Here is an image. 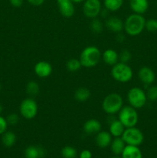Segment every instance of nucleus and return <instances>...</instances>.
<instances>
[{"instance_id": "obj_14", "label": "nucleus", "mask_w": 157, "mask_h": 158, "mask_svg": "<svg viewBox=\"0 0 157 158\" xmlns=\"http://www.w3.org/2000/svg\"><path fill=\"white\" fill-rule=\"evenodd\" d=\"M112 140V136L109 131H100L95 134V141L97 146L100 148H106L110 146Z\"/></svg>"}, {"instance_id": "obj_2", "label": "nucleus", "mask_w": 157, "mask_h": 158, "mask_svg": "<svg viewBox=\"0 0 157 158\" xmlns=\"http://www.w3.org/2000/svg\"><path fill=\"white\" fill-rule=\"evenodd\" d=\"M102 60V52L95 46H89L82 50L79 60L82 66L85 68H92L96 66Z\"/></svg>"}, {"instance_id": "obj_5", "label": "nucleus", "mask_w": 157, "mask_h": 158, "mask_svg": "<svg viewBox=\"0 0 157 158\" xmlns=\"http://www.w3.org/2000/svg\"><path fill=\"white\" fill-rule=\"evenodd\" d=\"M118 120L126 128L136 127L139 121V114L137 110L130 105L123 106L118 113Z\"/></svg>"}, {"instance_id": "obj_17", "label": "nucleus", "mask_w": 157, "mask_h": 158, "mask_svg": "<svg viewBox=\"0 0 157 158\" xmlns=\"http://www.w3.org/2000/svg\"><path fill=\"white\" fill-rule=\"evenodd\" d=\"M125 127L123 123L117 119H112L109 123V132L112 137H120L124 132Z\"/></svg>"}, {"instance_id": "obj_27", "label": "nucleus", "mask_w": 157, "mask_h": 158, "mask_svg": "<svg viewBox=\"0 0 157 158\" xmlns=\"http://www.w3.org/2000/svg\"><path fill=\"white\" fill-rule=\"evenodd\" d=\"M91 31L95 34H99L103 32V28H104V25L103 24L102 21L99 19L95 18L92 19L90 22V25H89Z\"/></svg>"}, {"instance_id": "obj_42", "label": "nucleus", "mask_w": 157, "mask_h": 158, "mask_svg": "<svg viewBox=\"0 0 157 158\" xmlns=\"http://www.w3.org/2000/svg\"><path fill=\"white\" fill-rule=\"evenodd\" d=\"M1 89H2V85H1V83H0V91H1Z\"/></svg>"}, {"instance_id": "obj_31", "label": "nucleus", "mask_w": 157, "mask_h": 158, "mask_svg": "<svg viewBox=\"0 0 157 158\" xmlns=\"http://www.w3.org/2000/svg\"><path fill=\"white\" fill-rule=\"evenodd\" d=\"M145 29L151 32H156L157 31V19H150L146 21Z\"/></svg>"}, {"instance_id": "obj_24", "label": "nucleus", "mask_w": 157, "mask_h": 158, "mask_svg": "<svg viewBox=\"0 0 157 158\" xmlns=\"http://www.w3.org/2000/svg\"><path fill=\"white\" fill-rule=\"evenodd\" d=\"M123 3L124 0H104L103 2L104 8L112 12L119 10L123 7Z\"/></svg>"}, {"instance_id": "obj_39", "label": "nucleus", "mask_w": 157, "mask_h": 158, "mask_svg": "<svg viewBox=\"0 0 157 158\" xmlns=\"http://www.w3.org/2000/svg\"><path fill=\"white\" fill-rule=\"evenodd\" d=\"M71 1L75 4V3H83L86 0H71Z\"/></svg>"}, {"instance_id": "obj_3", "label": "nucleus", "mask_w": 157, "mask_h": 158, "mask_svg": "<svg viewBox=\"0 0 157 158\" xmlns=\"http://www.w3.org/2000/svg\"><path fill=\"white\" fill-rule=\"evenodd\" d=\"M123 106V99L117 93H111L103 99L102 109L108 115H115L119 112Z\"/></svg>"}, {"instance_id": "obj_1", "label": "nucleus", "mask_w": 157, "mask_h": 158, "mask_svg": "<svg viewBox=\"0 0 157 158\" xmlns=\"http://www.w3.org/2000/svg\"><path fill=\"white\" fill-rule=\"evenodd\" d=\"M146 19L143 15L132 13L126 17L124 21V31L130 36H136L145 29Z\"/></svg>"}, {"instance_id": "obj_20", "label": "nucleus", "mask_w": 157, "mask_h": 158, "mask_svg": "<svg viewBox=\"0 0 157 158\" xmlns=\"http://www.w3.org/2000/svg\"><path fill=\"white\" fill-rule=\"evenodd\" d=\"M24 155L26 158H43L46 155V151L41 147L32 145L26 148Z\"/></svg>"}, {"instance_id": "obj_22", "label": "nucleus", "mask_w": 157, "mask_h": 158, "mask_svg": "<svg viewBox=\"0 0 157 158\" xmlns=\"http://www.w3.org/2000/svg\"><path fill=\"white\" fill-rule=\"evenodd\" d=\"M91 92L88 88L79 87L74 93V98L78 102H86L90 98Z\"/></svg>"}, {"instance_id": "obj_32", "label": "nucleus", "mask_w": 157, "mask_h": 158, "mask_svg": "<svg viewBox=\"0 0 157 158\" xmlns=\"http://www.w3.org/2000/svg\"><path fill=\"white\" fill-rule=\"evenodd\" d=\"M6 120H7L8 123L10 125H15L18 123L19 121V116L17 114L12 113V114H9L6 117Z\"/></svg>"}, {"instance_id": "obj_35", "label": "nucleus", "mask_w": 157, "mask_h": 158, "mask_svg": "<svg viewBox=\"0 0 157 158\" xmlns=\"http://www.w3.org/2000/svg\"><path fill=\"white\" fill-rule=\"evenodd\" d=\"M11 6L15 8H19L23 5L24 0H9Z\"/></svg>"}, {"instance_id": "obj_16", "label": "nucleus", "mask_w": 157, "mask_h": 158, "mask_svg": "<svg viewBox=\"0 0 157 158\" xmlns=\"http://www.w3.org/2000/svg\"><path fill=\"white\" fill-rule=\"evenodd\" d=\"M148 0H129V7L133 13L143 15L149 9Z\"/></svg>"}, {"instance_id": "obj_4", "label": "nucleus", "mask_w": 157, "mask_h": 158, "mask_svg": "<svg viewBox=\"0 0 157 158\" xmlns=\"http://www.w3.org/2000/svg\"><path fill=\"white\" fill-rule=\"evenodd\" d=\"M111 75L115 81L126 83L132 80L133 77V71L128 63L118 62L116 64L112 66Z\"/></svg>"}, {"instance_id": "obj_28", "label": "nucleus", "mask_w": 157, "mask_h": 158, "mask_svg": "<svg viewBox=\"0 0 157 158\" xmlns=\"http://www.w3.org/2000/svg\"><path fill=\"white\" fill-rule=\"evenodd\" d=\"M61 154L63 158H76L77 151L72 146H66L62 149Z\"/></svg>"}, {"instance_id": "obj_41", "label": "nucleus", "mask_w": 157, "mask_h": 158, "mask_svg": "<svg viewBox=\"0 0 157 158\" xmlns=\"http://www.w3.org/2000/svg\"><path fill=\"white\" fill-rule=\"evenodd\" d=\"M111 158H121V156H119V155H114L113 157H112Z\"/></svg>"}, {"instance_id": "obj_33", "label": "nucleus", "mask_w": 157, "mask_h": 158, "mask_svg": "<svg viewBox=\"0 0 157 158\" xmlns=\"http://www.w3.org/2000/svg\"><path fill=\"white\" fill-rule=\"evenodd\" d=\"M8 125H9V123L6 120V118L0 115V135H2L7 131Z\"/></svg>"}, {"instance_id": "obj_23", "label": "nucleus", "mask_w": 157, "mask_h": 158, "mask_svg": "<svg viewBox=\"0 0 157 158\" xmlns=\"http://www.w3.org/2000/svg\"><path fill=\"white\" fill-rule=\"evenodd\" d=\"M16 142V135L12 131H6L2 135V143L6 148H12Z\"/></svg>"}, {"instance_id": "obj_30", "label": "nucleus", "mask_w": 157, "mask_h": 158, "mask_svg": "<svg viewBox=\"0 0 157 158\" xmlns=\"http://www.w3.org/2000/svg\"><path fill=\"white\" fill-rule=\"evenodd\" d=\"M132 58V54L127 49H124L122 50L121 52L119 53V62L124 63H128L131 60Z\"/></svg>"}, {"instance_id": "obj_7", "label": "nucleus", "mask_w": 157, "mask_h": 158, "mask_svg": "<svg viewBox=\"0 0 157 158\" xmlns=\"http://www.w3.org/2000/svg\"><path fill=\"white\" fill-rule=\"evenodd\" d=\"M38 111L37 102L32 97H27L19 105V114L26 120H32L36 117Z\"/></svg>"}, {"instance_id": "obj_37", "label": "nucleus", "mask_w": 157, "mask_h": 158, "mask_svg": "<svg viewBox=\"0 0 157 158\" xmlns=\"http://www.w3.org/2000/svg\"><path fill=\"white\" fill-rule=\"evenodd\" d=\"M109 11H108L107 9H106V8H104V9H102L101 12H100L99 15H101L103 18L107 19L108 18V15H109Z\"/></svg>"}, {"instance_id": "obj_8", "label": "nucleus", "mask_w": 157, "mask_h": 158, "mask_svg": "<svg viewBox=\"0 0 157 158\" xmlns=\"http://www.w3.org/2000/svg\"><path fill=\"white\" fill-rule=\"evenodd\" d=\"M121 137L126 145L139 147L144 141V134L136 127L126 128Z\"/></svg>"}, {"instance_id": "obj_13", "label": "nucleus", "mask_w": 157, "mask_h": 158, "mask_svg": "<svg viewBox=\"0 0 157 158\" xmlns=\"http://www.w3.org/2000/svg\"><path fill=\"white\" fill-rule=\"evenodd\" d=\"M105 26L110 32L119 33L124 30V22L117 16L108 17L105 22Z\"/></svg>"}, {"instance_id": "obj_36", "label": "nucleus", "mask_w": 157, "mask_h": 158, "mask_svg": "<svg viewBox=\"0 0 157 158\" xmlns=\"http://www.w3.org/2000/svg\"><path fill=\"white\" fill-rule=\"evenodd\" d=\"M26 1L32 6L38 7V6H41L42 5H43L46 0H26Z\"/></svg>"}, {"instance_id": "obj_11", "label": "nucleus", "mask_w": 157, "mask_h": 158, "mask_svg": "<svg viewBox=\"0 0 157 158\" xmlns=\"http://www.w3.org/2000/svg\"><path fill=\"white\" fill-rule=\"evenodd\" d=\"M52 66L50 63L45 60H41L34 66V73L39 78H47L52 74Z\"/></svg>"}, {"instance_id": "obj_12", "label": "nucleus", "mask_w": 157, "mask_h": 158, "mask_svg": "<svg viewBox=\"0 0 157 158\" xmlns=\"http://www.w3.org/2000/svg\"><path fill=\"white\" fill-rule=\"evenodd\" d=\"M57 5L60 14L65 18H71L75 14V6L71 0H57Z\"/></svg>"}, {"instance_id": "obj_10", "label": "nucleus", "mask_w": 157, "mask_h": 158, "mask_svg": "<svg viewBox=\"0 0 157 158\" xmlns=\"http://www.w3.org/2000/svg\"><path fill=\"white\" fill-rule=\"evenodd\" d=\"M138 78L145 86H149L155 80V74L151 68L143 66L138 71Z\"/></svg>"}, {"instance_id": "obj_29", "label": "nucleus", "mask_w": 157, "mask_h": 158, "mask_svg": "<svg viewBox=\"0 0 157 158\" xmlns=\"http://www.w3.org/2000/svg\"><path fill=\"white\" fill-rule=\"evenodd\" d=\"M146 96L147 99L150 101H155L157 100V86H149L146 91Z\"/></svg>"}, {"instance_id": "obj_38", "label": "nucleus", "mask_w": 157, "mask_h": 158, "mask_svg": "<svg viewBox=\"0 0 157 158\" xmlns=\"http://www.w3.org/2000/svg\"><path fill=\"white\" fill-rule=\"evenodd\" d=\"M116 40L119 43H123L125 40V35L123 34H122V32H119V33H116Z\"/></svg>"}, {"instance_id": "obj_18", "label": "nucleus", "mask_w": 157, "mask_h": 158, "mask_svg": "<svg viewBox=\"0 0 157 158\" xmlns=\"http://www.w3.org/2000/svg\"><path fill=\"white\" fill-rule=\"evenodd\" d=\"M102 60L109 66H114L119 62V52L113 49H107L102 53Z\"/></svg>"}, {"instance_id": "obj_40", "label": "nucleus", "mask_w": 157, "mask_h": 158, "mask_svg": "<svg viewBox=\"0 0 157 158\" xmlns=\"http://www.w3.org/2000/svg\"><path fill=\"white\" fill-rule=\"evenodd\" d=\"M2 111H3V106H2V105L0 103V115H1V114H2Z\"/></svg>"}, {"instance_id": "obj_19", "label": "nucleus", "mask_w": 157, "mask_h": 158, "mask_svg": "<svg viewBox=\"0 0 157 158\" xmlns=\"http://www.w3.org/2000/svg\"><path fill=\"white\" fill-rule=\"evenodd\" d=\"M120 156L121 158H143V153L139 147L126 145Z\"/></svg>"}, {"instance_id": "obj_25", "label": "nucleus", "mask_w": 157, "mask_h": 158, "mask_svg": "<svg viewBox=\"0 0 157 158\" xmlns=\"http://www.w3.org/2000/svg\"><path fill=\"white\" fill-rule=\"evenodd\" d=\"M40 90L39 84L35 81H29L26 86V94L30 97H35L38 94Z\"/></svg>"}, {"instance_id": "obj_34", "label": "nucleus", "mask_w": 157, "mask_h": 158, "mask_svg": "<svg viewBox=\"0 0 157 158\" xmlns=\"http://www.w3.org/2000/svg\"><path fill=\"white\" fill-rule=\"evenodd\" d=\"M92 154L89 150H83L79 154V158H92Z\"/></svg>"}, {"instance_id": "obj_43", "label": "nucleus", "mask_w": 157, "mask_h": 158, "mask_svg": "<svg viewBox=\"0 0 157 158\" xmlns=\"http://www.w3.org/2000/svg\"><path fill=\"white\" fill-rule=\"evenodd\" d=\"M156 158H157V157H156Z\"/></svg>"}, {"instance_id": "obj_15", "label": "nucleus", "mask_w": 157, "mask_h": 158, "mask_svg": "<svg viewBox=\"0 0 157 158\" xmlns=\"http://www.w3.org/2000/svg\"><path fill=\"white\" fill-rule=\"evenodd\" d=\"M83 129V131L88 135H93L102 131V124L99 120L92 118L85 122Z\"/></svg>"}, {"instance_id": "obj_9", "label": "nucleus", "mask_w": 157, "mask_h": 158, "mask_svg": "<svg viewBox=\"0 0 157 158\" xmlns=\"http://www.w3.org/2000/svg\"><path fill=\"white\" fill-rule=\"evenodd\" d=\"M102 3L100 0H86L83 5V12L88 19L97 18L102 10Z\"/></svg>"}, {"instance_id": "obj_26", "label": "nucleus", "mask_w": 157, "mask_h": 158, "mask_svg": "<svg viewBox=\"0 0 157 158\" xmlns=\"http://www.w3.org/2000/svg\"><path fill=\"white\" fill-rule=\"evenodd\" d=\"M66 69L68 71L71 73H75L79 70L83 66H82L81 63H80L79 59L72 58L69 59L66 64Z\"/></svg>"}, {"instance_id": "obj_21", "label": "nucleus", "mask_w": 157, "mask_h": 158, "mask_svg": "<svg viewBox=\"0 0 157 158\" xmlns=\"http://www.w3.org/2000/svg\"><path fill=\"white\" fill-rule=\"evenodd\" d=\"M126 143L124 140H123L121 137H114L112 138V142L110 143V149L112 154L114 155H121L122 152L124 150L125 147H126Z\"/></svg>"}, {"instance_id": "obj_6", "label": "nucleus", "mask_w": 157, "mask_h": 158, "mask_svg": "<svg viewBox=\"0 0 157 158\" xmlns=\"http://www.w3.org/2000/svg\"><path fill=\"white\" fill-rule=\"evenodd\" d=\"M126 97L129 105L136 110L141 109L145 106L148 100L146 93L142 88L137 86L129 89Z\"/></svg>"}]
</instances>
